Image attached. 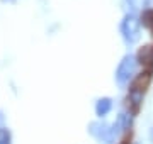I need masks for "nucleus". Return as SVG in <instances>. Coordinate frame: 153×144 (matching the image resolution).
<instances>
[{"label":"nucleus","mask_w":153,"mask_h":144,"mask_svg":"<svg viewBox=\"0 0 153 144\" xmlns=\"http://www.w3.org/2000/svg\"><path fill=\"white\" fill-rule=\"evenodd\" d=\"M88 132L92 134L97 141H100V143L112 144L116 141V137L119 136L121 129L117 126V122H114V124H107V122H90Z\"/></svg>","instance_id":"obj_2"},{"label":"nucleus","mask_w":153,"mask_h":144,"mask_svg":"<svg viewBox=\"0 0 153 144\" xmlns=\"http://www.w3.org/2000/svg\"><path fill=\"white\" fill-rule=\"evenodd\" d=\"M138 68V60L134 54H126L123 60L119 61V65L116 68V82L119 85H126L129 83L133 78H134V73H136Z\"/></svg>","instance_id":"obj_3"},{"label":"nucleus","mask_w":153,"mask_h":144,"mask_svg":"<svg viewBox=\"0 0 153 144\" xmlns=\"http://www.w3.org/2000/svg\"><path fill=\"white\" fill-rule=\"evenodd\" d=\"M148 137H150V143H153V127L150 129V132H148Z\"/></svg>","instance_id":"obj_11"},{"label":"nucleus","mask_w":153,"mask_h":144,"mask_svg":"<svg viewBox=\"0 0 153 144\" xmlns=\"http://www.w3.org/2000/svg\"><path fill=\"white\" fill-rule=\"evenodd\" d=\"M116 122H117L121 131H129L133 126V112H121Z\"/></svg>","instance_id":"obj_7"},{"label":"nucleus","mask_w":153,"mask_h":144,"mask_svg":"<svg viewBox=\"0 0 153 144\" xmlns=\"http://www.w3.org/2000/svg\"><path fill=\"white\" fill-rule=\"evenodd\" d=\"M112 109V100L109 97H102V98L97 100V104H95V114L99 117H105L107 114L111 112Z\"/></svg>","instance_id":"obj_6"},{"label":"nucleus","mask_w":153,"mask_h":144,"mask_svg":"<svg viewBox=\"0 0 153 144\" xmlns=\"http://www.w3.org/2000/svg\"><path fill=\"white\" fill-rule=\"evenodd\" d=\"M0 144H10V132L7 129H0Z\"/></svg>","instance_id":"obj_10"},{"label":"nucleus","mask_w":153,"mask_h":144,"mask_svg":"<svg viewBox=\"0 0 153 144\" xmlns=\"http://www.w3.org/2000/svg\"><path fill=\"white\" fill-rule=\"evenodd\" d=\"M126 4L131 7V10H146L148 0H126Z\"/></svg>","instance_id":"obj_9"},{"label":"nucleus","mask_w":153,"mask_h":144,"mask_svg":"<svg viewBox=\"0 0 153 144\" xmlns=\"http://www.w3.org/2000/svg\"><path fill=\"white\" fill-rule=\"evenodd\" d=\"M150 82H152V71H145V73H141V75H138L131 83V92L145 93V90L148 88Z\"/></svg>","instance_id":"obj_5"},{"label":"nucleus","mask_w":153,"mask_h":144,"mask_svg":"<svg viewBox=\"0 0 153 144\" xmlns=\"http://www.w3.org/2000/svg\"><path fill=\"white\" fill-rule=\"evenodd\" d=\"M138 65H141L143 68H148V71L153 68V46H143L138 51Z\"/></svg>","instance_id":"obj_4"},{"label":"nucleus","mask_w":153,"mask_h":144,"mask_svg":"<svg viewBox=\"0 0 153 144\" xmlns=\"http://www.w3.org/2000/svg\"><path fill=\"white\" fill-rule=\"evenodd\" d=\"M119 29L126 44H136L141 37V21L134 12H129L123 17Z\"/></svg>","instance_id":"obj_1"},{"label":"nucleus","mask_w":153,"mask_h":144,"mask_svg":"<svg viewBox=\"0 0 153 144\" xmlns=\"http://www.w3.org/2000/svg\"><path fill=\"white\" fill-rule=\"evenodd\" d=\"M140 21H141V24L145 27L153 31V10H143V15H141Z\"/></svg>","instance_id":"obj_8"}]
</instances>
